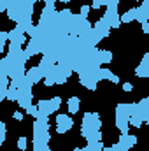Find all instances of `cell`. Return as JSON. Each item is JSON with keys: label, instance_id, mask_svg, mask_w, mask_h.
Instances as JSON below:
<instances>
[{"label": "cell", "instance_id": "6da1fadb", "mask_svg": "<svg viewBox=\"0 0 149 151\" xmlns=\"http://www.w3.org/2000/svg\"><path fill=\"white\" fill-rule=\"evenodd\" d=\"M74 127V119L69 114H58L56 116V132L58 134H65L69 130H72Z\"/></svg>", "mask_w": 149, "mask_h": 151}, {"label": "cell", "instance_id": "7a4b0ae2", "mask_svg": "<svg viewBox=\"0 0 149 151\" xmlns=\"http://www.w3.org/2000/svg\"><path fill=\"white\" fill-rule=\"evenodd\" d=\"M117 142H119V146H121V150L123 151H128V150H132V148L137 144V137L132 135V134H121Z\"/></svg>", "mask_w": 149, "mask_h": 151}, {"label": "cell", "instance_id": "3957f363", "mask_svg": "<svg viewBox=\"0 0 149 151\" xmlns=\"http://www.w3.org/2000/svg\"><path fill=\"white\" fill-rule=\"evenodd\" d=\"M95 30H98L100 34H104V37H109V32H111V21H109V18H107V14H104L97 23H95V27H93Z\"/></svg>", "mask_w": 149, "mask_h": 151}, {"label": "cell", "instance_id": "277c9868", "mask_svg": "<svg viewBox=\"0 0 149 151\" xmlns=\"http://www.w3.org/2000/svg\"><path fill=\"white\" fill-rule=\"evenodd\" d=\"M21 12H23V11H21V5H19V4H16V2L12 0L11 7L7 9V18H9V19H12L14 23H18V21L21 19Z\"/></svg>", "mask_w": 149, "mask_h": 151}, {"label": "cell", "instance_id": "5b68a950", "mask_svg": "<svg viewBox=\"0 0 149 151\" xmlns=\"http://www.w3.org/2000/svg\"><path fill=\"white\" fill-rule=\"evenodd\" d=\"M98 77H100V81L102 79H105V81H112L114 84H117L119 83V76H116L114 72H111L109 69H98Z\"/></svg>", "mask_w": 149, "mask_h": 151}, {"label": "cell", "instance_id": "8992f818", "mask_svg": "<svg viewBox=\"0 0 149 151\" xmlns=\"http://www.w3.org/2000/svg\"><path fill=\"white\" fill-rule=\"evenodd\" d=\"M130 118H116V128L121 134H130Z\"/></svg>", "mask_w": 149, "mask_h": 151}, {"label": "cell", "instance_id": "52a82bcc", "mask_svg": "<svg viewBox=\"0 0 149 151\" xmlns=\"http://www.w3.org/2000/svg\"><path fill=\"white\" fill-rule=\"evenodd\" d=\"M79 83H81L86 90H90V91H95V90H97V84H98L93 77H88V76H79Z\"/></svg>", "mask_w": 149, "mask_h": 151}, {"label": "cell", "instance_id": "ba28073f", "mask_svg": "<svg viewBox=\"0 0 149 151\" xmlns=\"http://www.w3.org/2000/svg\"><path fill=\"white\" fill-rule=\"evenodd\" d=\"M27 76L34 81V84H37L39 81H42V77H44V74H42V70L39 69V65H35V67H30L28 70H27Z\"/></svg>", "mask_w": 149, "mask_h": 151}, {"label": "cell", "instance_id": "9c48e42d", "mask_svg": "<svg viewBox=\"0 0 149 151\" xmlns=\"http://www.w3.org/2000/svg\"><path fill=\"white\" fill-rule=\"evenodd\" d=\"M79 109H81V99L79 97H70L69 99V113L70 114H77L79 113Z\"/></svg>", "mask_w": 149, "mask_h": 151}, {"label": "cell", "instance_id": "30bf717a", "mask_svg": "<svg viewBox=\"0 0 149 151\" xmlns=\"http://www.w3.org/2000/svg\"><path fill=\"white\" fill-rule=\"evenodd\" d=\"M19 97H21V90L16 88V86H9V90H7V100L9 102H18Z\"/></svg>", "mask_w": 149, "mask_h": 151}, {"label": "cell", "instance_id": "8fae6325", "mask_svg": "<svg viewBox=\"0 0 149 151\" xmlns=\"http://www.w3.org/2000/svg\"><path fill=\"white\" fill-rule=\"evenodd\" d=\"M97 58L100 60V63H111L112 62V51H109V49H98Z\"/></svg>", "mask_w": 149, "mask_h": 151}, {"label": "cell", "instance_id": "7c38bea8", "mask_svg": "<svg viewBox=\"0 0 149 151\" xmlns=\"http://www.w3.org/2000/svg\"><path fill=\"white\" fill-rule=\"evenodd\" d=\"M133 19H137V9H135V7L121 14V21H123V23H132Z\"/></svg>", "mask_w": 149, "mask_h": 151}, {"label": "cell", "instance_id": "4fadbf2b", "mask_svg": "<svg viewBox=\"0 0 149 151\" xmlns=\"http://www.w3.org/2000/svg\"><path fill=\"white\" fill-rule=\"evenodd\" d=\"M9 32H0V51L7 53L9 51Z\"/></svg>", "mask_w": 149, "mask_h": 151}, {"label": "cell", "instance_id": "5bb4252c", "mask_svg": "<svg viewBox=\"0 0 149 151\" xmlns=\"http://www.w3.org/2000/svg\"><path fill=\"white\" fill-rule=\"evenodd\" d=\"M135 9H137V21H140L142 25H144V23H149V11H142L139 5H137Z\"/></svg>", "mask_w": 149, "mask_h": 151}, {"label": "cell", "instance_id": "9a60e30c", "mask_svg": "<svg viewBox=\"0 0 149 151\" xmlns=\"http://www.w3.org/2000/svg\"><path fill=\"white\" fill-rule=\"evenodd\" d=\"M135 76L137 77H149V67L140 63L139 67H135Z\"/></svg>", "mask_w": 149, "mask_h": 151}, {"label": "cell", "instance_id": "2e32d148", "mask_svg": "<svg viewBox=\"0 0 149 151\" xmlns=\"http://www.w3.org/2000/svg\"><path fill=\"white\" fill-rule=\"evenodd\" d=\"M86 146L90 148V151H104V148H105L102 141H97V142H88Z\"/></svg>", "mask_w": 149, "mask_h": 151}, {"label": "cell", "instance_id": "e0dca14e", "mask_svg": "<svg viewBox=\"0 0 149 151\" xmlns=\"http://www.w3.org/2000/svg\"><path fill=\"white\" fill-rule=\"evenodd\" d=\"M130 125L135 127V128H140V127L144 125V119H142L140 116H130Z\"/></svg>", "mask_w": 149, "mask_h": 151}, {"label": "cell", "instance_id": "ac0fdd59", "mask_svg": "<svg viewBox=\"0 0 149 151\" xmlns=\"http://www.w3.org/2000/svg\"><path fill=\"white\" fill-rule=\"evenodd\" d=\"M60 106H62V97H54V99H51V114L56 113V111L60 109Z\"/></svg>", "mask_w": 149, "mask_h": 151}, {"label": "cell", "instance_id": "d6986e66", "mask_svg": "<svg viewBox=\"0 0 149 151\" xmlns=\"http://www.w3.org/2000/svg\"><path fill=\"white\" fill-rule=\"evenodd\" d=\"M25 113L27 114H30L32 118H37V114H39V107H37V104H30L27 109H25Z\"/></svg>", "mask_w": 149, "mask_h": 151}, {"label": "cell", "instance_id": "ffe728a7", "mask_svg": "<svg viewBox=\"0 0 149 151\" xmlns=\"http://www.w3.org/2000/svg\"><path fill=\"white\" fill-rule=\"evenodd\" d=\"M5 135H7V125L5 121H0V142H5Z\"/></svg>", "mask_w": 149, "mask_h": 151}, {"label": "cell", "instance_id": "44dd1931", "mask_svg": "<svg viewBox=\"0 0 149 151\" xmlns=\"http://www.w3.org/2000/svg\"><path fill=\"white\" fill-rule=\"evenodd\" d=\"M28 148V139L25 137V135H21L19 139H18V150H21V151H25Z\"/></svg>", "mask_w": 149, "mask_h": 151}, {"label": "cell", "instance_id": "7402d4cb", "mask_svg": "<svg viewBox=\"0 0 149 151\" xmlns=\"http://www.w3.org/2000/svg\"><path fill=\"white\" fill-rule=\"evenodd\" d=\"M90 11H91V5H81V9H79V14H81L82 18H88Z\"/></svg>", "mask_w": 149, "mask_h": 151}, {"label": "cell", "instance_id": "603a6c76", "mask_svg": "<svg viewBox=\"0 0 149 151\" xmlns=\"http://www.w3.org/2000/svg\"><path fill=\"white\" fill-rule=\"evenodd\" d=\"M91 7H93V9H98V7H107V0H93V2H91Z\"/></svg>", "mask_w": 149, "mask_h": 151}, {"label": "cell", "instance_id": "cb8c5ba5", "mask_svg": "<svg viewBox=\"0 0 149 151\" xmlns=\"http://www.w3.org/2000/svg\"><path fill=\"white\" fill-rule=\"evenodd\" d=\"M67 81H69V77H67V76H63V74H56V84H60V86H62V84H65Z\"/></svg>", "mask_w": 149, "mask_h": 151}, {"label": "cell", "instance_id": "d4e9b609", "mask_svg": "<svg viewBox=\"0 0 149 151\" xmlns=\"http://www.w3.org/2000/svg\"><path fill=\"white\" fill-rule=\"evenodd\" d=\"M12 118H14L16 121H23V118H25V116H23V113H21V111H14Z\"/></svg>", "mask_w": 149, "mask_h": 151}, {"label": "cell", "instance_id": "484cf974", "mask_svg": "<svg viewBox=\"0 0 149 151\" xmlns=\"http://www.w3.org/2000/svg\"><path fill=\"white\" fill-rule=\"evenodd\" d=\"M123 90H125V91H132V90H133V84L126 81V83H123Z\"/></svg>", "mask_w": 149, "mask_h": 151}, {"label": "cell", "instance_id": "4316f807", "mask_svg": "<svg viewBox=\"0 0 149 151\" xmlns=\"http://www.w3.org/2000/svg\"><path fill=\"white\" fill-rule=\"evenodd\" d=\"M142 11H149V0H142L140 2V5H139Z\"/></svg>", "mask_w": 149, "mask_h": 151}, {"label": "cell", "instance_id": "83f0119b", "mask_svg": "<svg viewBox=\"0 0 149 151\" xmlns=\"http://www.w3.org/2000/svg\"><path fill=\"white\" fill-rule=\"evenodd\" d=\"M140 63H142V65H148V67H149V51L146 53V55H144V56H142V60H140Z\"/></svg>", "mask_w": 149, "mask_h": 151}, {"label": "cell", "instance_id": "f1b7e54d", "mask_svg": "<svg viewBox=\"0 0 149 151\" xmlns=\"http://www.w3.org/2000/svg\"><path fill=\"white\" fill-rule=\"evenodd\" d=\"M142 32L149 35V23H144V25H142Z\"/></svg>", "mask_w": 149, "mask_h": 151}, {"label": "cell", "instance_id": "f546056e", "mask_svg": "<svg viewBox=\"0 0 149 151\" xmlns=\"http://www.w3.org/2000/svg\"><path fill=\"white\" fill-rule=\"evenodd\" d=\"M60 2H63V4H69V2H70V0H60Z\"/></svg>", "mask_w": 149, "mask_h": 151}, {"label": "cell", "instance_id": "4dcf8cb0", "mask_svg": "<svg viewBox=\"0 0 149 151\" xmlns=\"http://www.w3.org/2000/svg\"><path fill=\"white\" fill-rule=\"evenodd\" d=\"M146 123H148V125H149V119H148V121H146Z\"/></svg>", "mask_w": 149, "mask_h": 151}, {"label": "cell", "instance_id": "1f68e13d", "mask_svg": "<svg viewBox=\"0 0 149 151\" xmlns=\"http://www.w3.org/2000/svg\"><path fill=\"white\" fill-rule=\"evenodd\" d=\"M140 2H142V0H140Z\"/></svg>", "mask_w": 149, "mask_h": 151}]
</instances>
